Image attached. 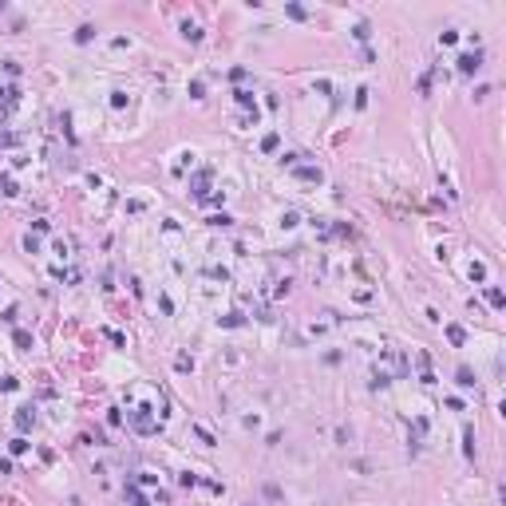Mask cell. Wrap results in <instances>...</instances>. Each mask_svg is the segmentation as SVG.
I'll use <instances>...</instances> for the list:
<instances>
[{
	"label": "cell",
	"mask_w": 506,
	"mask_h": 506,
	"mask_svg": "<svg viewBox=\"0 0 506 506\" xmlns=\"http://www.w3.org/2000/svg\"><path fill=\"white\" fill-rule=\"evenodd\" d=\"M479 67H483V52H463V56H459V71H463V75H475Z\"/></svg>",
	"instance_id": "cell-1"
},
{
	"label": "cell",
	"mask_w": 506,
	"mask_h": 506,
	"mask_svg": "<svg viewBox=\"0 0 506 506\" xmlns=\"http://www.w3.org/2000/svg\"><path fill=\"white\" fill-rule=\"evenodd\" d=\"M131 423H135V431H143V435L155 431V419H151V415H131Z\"/></svg>",
	"instance_id": "cell-2"
},
{
	"label": "cell",
	"mask_w": 506,
	"mask_h": 506,
	"mask_svg": "<svg viewBox=\"0 0 506 506\" xmlns=\"http://www.w3.org/2000/svg\"><path fill=\"white\" fill-rule=\"evenodd\" d=\"M297 178H301V182H321L325 174H321L317 167H297Z\"/></svg>",
	"instance_id": "cell-3"
},
{
	"label": "cell",
	"mask_w": 506,
	"mask_h": 506,
	"mask_svg": "<svg viewBox=\"0 0 506 506\" xmlns=\"http://www.w3.org/2000/svg\"><path fill=\"white\" fill-rule=\"evenodd\" d=\"M182 36H186V40H190V44H198V40H202V28H198V24H190V20H186V24H182Z\"/></svg>",
	"instance_id": "cell-4"
},
{
	"label": "cell",
	"mask_w": 506,
	"mask_h": 506,
	"mask_svg": "<svg viewBox=\"0 0 506 506\" xmlns=\"http://www.w3.org/2000/svg\"><path fill=\"white\" fill-rule=\"evenodd\" d=\"M16 427H20V431L32 427V407H20V411H16Z\"/></svg>",
	"instance_id": "cell-5"
},
{
	"label": "cell",
	"mask_w": 506,
	"mask_h": 506,
	"mask_svg": "<svg viewBox=\"0 0 506 506\" xmlns=\"http://www.w3.org/2000/svg\"><path fill=\"white\" fill-rule=\"evenodd\" d=\"M16 99H20V91H16V87H0V107H12Z\"/></svg>",
	"instance_id": "cell-6"
},
{
	"label": "cell",
	"mask_w": 506,
	"mask_h": 506,
	"mask_svg": "<svg viewBox=\"0 0 506 506\" xmlns=\"http://www.w3.org/2000/svg\"><path fill=\"white\" fill-rule=\"evenodd\" d=\"M237 95V103L241 107H253V115H257V99H253V91H233Z\"/></svg>",
	"instance_id": "cell-7"
},
{
	"label": "cell",
	"mask_w": 506,
	"mask_h": 506,
	"mask_svg": "<svg viewBox=\"0 0 506 506\" xmlns=\"http://www.w3.org/2000/svg\"><path fill=\"white\" fill-rule=\"evenodd\" d=\"M455 380H459L463 388H475V376H471V368H459V372H455Z\"/></svg>",
	"instance_id": "cell-8"
},
{
	"label": "cell",
	"mask_w": 506,
	"mask_h": 506,
	"mask_svg": "<svg viewBox=\"0 0 506 506\" xmlns=\"http://www.w3.org/2000/svg\"><path fill=\"white\" fill-rule=\"evenodd\" d=\"M447 340H451V344H463V340H467V333H463L459 325H447Z\"/></svg>",
	"instance_id": "cell-9"
},
{
	"label": "cell",
	"mask_w": 506,
	"mask_h": 506,
	"mask_svg": "<svg viewBox=\"0 0 506 506\" xmlns=\"http://www.w3.org/2000/svg\"><path fill=\"white\" fill-rule=\"evenodd\" d=\"M487 301H491V305H495V309H503V305H506L503 289H487Z\"/></svg>",
	"instance_id": "cell-10"
},
{
	"label": "cell",
	"mask_w": 506,
	"mask_h": 506,
	"mask_svg": "<svg viewBox=\"0 0 506 506\" xmlns=\"http://www.w3.org/2000/svg\"><path fill=\"white\" fill-rule=\"evenodd\" d=\"M127 503H131V506H151L143 495H139V491H135V487H127Z\"/></svg>",
	"instance_id": "cell-11"
},
{
	"label": "cell",
	"mask_w": 506,
	"mask_h": 506,
	"mask_svg": "<svg viewBox=\"0 0 506 506\" xmlns=\"http://www.w3.org/2000/svg\"><path fill=\"white\" fill-rule=\"evenodd\" d=\"M91 36H95V28H91V24H83V28H79V32H75V40H79V44H87V40H91Z\"/></svg>",
	"instance_id": "cell-12"
},
{
	"label": "cell",
	"mask_w": 506,
	"mask_h": 506,
	"mask_svg": "<svg viewBox=\"0 0 506 506\" xmlns=\"http://www.w3.org/2000/svg\"><path fill=\"white\" fill-rule=\"evenodd\" d=\"M8 447H12V455H24V451H28V439H24V435H20V439H12V443H8Z\"/></svg>",
	"instance_id": "cell-13"
},
{
	"label": "cell",
	"mask_w": 506,
	"mask_h": 506,
	"mask_svg": "<svg viewBox=\"0 0 506 506\" xmlns=\"http://www.w3.org/2000/svg\"><path fill=\"white\" fill-rule=\"evenodd\" d=\"M174 368H178V372H190V368H194V360H190V356H178V360H174Z\"/></svg>",
	"instance_id": "cell-14"
},
{
	"label": "cell",
	"mask_w": 506,
	"mask_h": 506,
	"mask_svg": "<svg viewBox=\"0 0 506 506\" xmlns=\"http://www.w3.org/2000/svg\"><path fill=\"white\" fill-rule=\"evenodd\" d=\"M16 344H20V348H32V337H28L24 329H16Z\"/></svg>",
	"instance_id": "cell-15"
},
{
	"label": "cell",
	"mask_w": 506,
	"mask_h": 506,
	"mask_svg": "<svg viewBox=\"0 0 506 506\" xmlns=\"http://www.w3.org/2000/svg\"><path fill=\"white\" fill-rule=\"evenodd\" d=\"M107 337H111L115 344H119V348H127V337H123V333H115V329H107Z\"/></svg>",
	"instance_id": "cell-16"
},
{
	"label": "cell",
	"mask_w": 506,
	"mask_h": 506,
	"mask_svg": "<svg viewBox=\"0 0 506 506\" xmlns=\"http://www.w3.org/2000/svg\"><path fill=\"white\" fill-rule=\"evenodd\" d=\"M8 471H12V463H8V459H0V475H8Z\"/></svg>",
	"instance_id": "cell-17"
},
{
	"label": "cell",
	"mask_w": 506,
	"mask_h": 506,
	"mask_svg": "<svg viewBox=\"0 0 506 506\" xmlns=\"http://www.w3.org/2000/svg\"><path fill=\"white\" fill-rule=\"evenodd\" d=\"M0 8H4V4H0Z\"/></svg>",
	"instance_id": "cell-18"
}]
</instances>
